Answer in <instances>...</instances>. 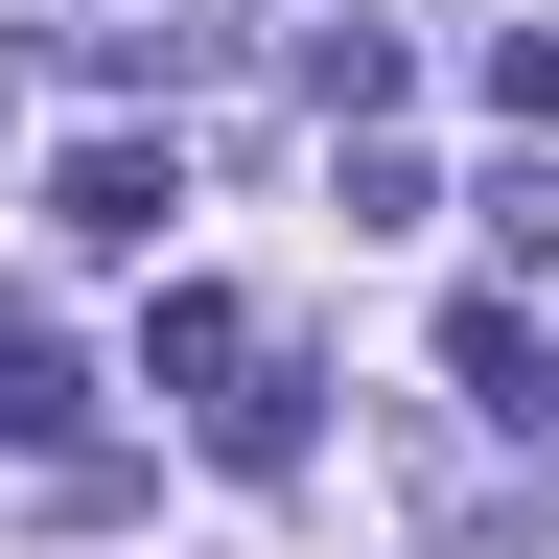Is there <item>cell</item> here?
I'll use <instances>...</instances> for the list:
<instances>
[{
  "mask_svg": "<svg viewBox=\"0 0 559 559\" xmlns=\"http://www.w3.org/2000/svg\"><path fill=\"white\" fill-rule=\"evenodd\" d=\"M140 373H164V396H234V373H257V304H234V280H164V326H140Z\"/></svg>",
  "mask_w": 559,
  "mask_h": 559,
  "instance_id": "cell-2",
  "label": "cell"
},
{
  "mask_svg": "<svg viewBox=\"0 0 559 559\" xmlns=\"http://www.w3.org/2000/svg\"><path fill=\"white\" fill-rule=\"evenodd\" d=\"M489 117H513V140H559V24H489Z\"/></svg>",
  "mask_w": 559,
  "mask_h": 559,
  "instance_id": "cell-5",
  "label": "cell"
},
{
  "mask_svg": "<svg viewBox=\"0 0 559 559\" xmlns=\"http://www.w3.org/2000/svg\"><path fill=\"white\" fill-rule=\"evenodd\" d=\"M513 419H536V443H559V349H536V396H513Z\"/></svg>",
  "mask_w": 559,
  "mask_h": 559,
  "instance_id": "cell-6",
  "label": "cell"
},
{
  "mask_svg": "<svg viewBox=\"0 0 559 559\" xmlns=\"http://www.w3.org/2000/svg\"><path fill=\"white\" fill-rule=\"evenodd\" d=\"M70 396H94V373H70V326L0 280V443H70Z\"/></svg>",
  "mask_w": 559,
  "mask_h": 559,
  "instance_id": "cell-3",
  "label": "cell"
},
{
  "mask_svg": "<svg viewBox=\"0 0 559 559\" xmlns=\"http://www.w3.org/2000/svg\"><path fill=\"white\" fill-rule=\"evenodd\" d=\"M70 234H94V257H140V234H164V210H187V164H164V140H70Z\"/></svg>",
  "mask_w": 559,
  "mask_h": 559,
  "instance_id": "cell-1",
  "label": "cell"
},
{
  "mask_svg": "<svg viewBox=\"0 0 559 559\" xmlns=\"http://www.w3.org/2000/svg\"><path fill=\"white\" fill-rule=\"evenodd\" d=\"M210 466H257V489H280V466H304V373H280V349H257V373H234V396H210Z\"/></svg>",
  "mask_w": 559,
  "mask_h": 559,
  "instance_id": "cell-4",
  "label": "cell"
}]
</instances>
